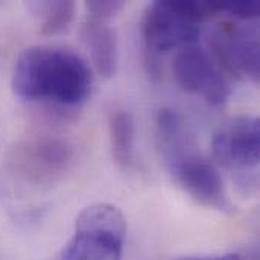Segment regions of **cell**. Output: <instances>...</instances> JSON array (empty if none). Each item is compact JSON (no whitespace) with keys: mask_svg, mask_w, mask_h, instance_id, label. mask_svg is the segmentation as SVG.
<instances>
[{"mask_svg":"<svg viewBox=\"0 0 260 260\" xmlns=\"http://www.w3.org/2000/svg\"><path fill=\"white\" fill-rule=\"evenodd\" d=\"M126 236L123 213L113 204L85 207L75 221V230L55 260H122Z\"/></svg>","mask_w":260,"mask_h":260,"instance_id":"cell-4","label":"cell"},{"mask_svg":"<svg viewBox=\"0 0 260 260\" xmlns=\"http://www.w3.org/2000/svg\"><path fill=\"white\" fill-rule=\"evenodd\" d=\"M11 85L21 99L73 107L90 98L93 75L72 49L37 44L17 58Z\"/></svg>","mask_w":260,"mask_h":260,"instance_id":"cell-1","label":"cell"},{"mask_svg":"<svg viewBox=\"0 0 260 260\" xmlns=\"http://www.w3.org/2000/svg\"><path fill=\"white\" fill-rule=\"evenodd\" d=\"M123 8V2H87L85 3V9L88 14V18L91 20H99V21H110L114 15H117V12Z\"/></svg>","mask_w":260,"mask_h":260,"instance_id":"cell-12","label":"cell"},{"mask_svg":"<svg viewBox=\"0 0 260 260\" xmlns=\"http://www.w3.org/2000/svg\"><path fill=\"white\" fill-rule=\"evenodd\" d=\"M82 40L85 41L96 70L104 78H113L119 66V46L116 30L108 21L88 18L81 29Z\"/></svg>","mask_w":260,"mask_h":260,"instance_id":"cell-9","label":"cell"},{"mask_svg":"<svg viewBox=\"0 0 260 260\" xmlns=\"http://www.w3.org/2000/svg\"><path fill=\"white\" fill-rule=\"evenodd\" d=\"M215 160L236 172L253 171L259 165L260 122L256 116H241L225 123L213 137Z\"/></svg>","mask_w":260,"mask_h":260,"instance_id":"cell-7","label":"cell"},{"mask_svg":"<svg viewBox=\"0 0 260 260\" xmlns=\"http://www.w3.org/2000/svg\"><path fill=\"white\" fill-rule=\"evenodd\" d=\"M172 70L184 91L203 98L209 105H224L230 98V84L222 70L204 49L195 44L180 49Z\"/></svg>","mask_w":260,"mask_h":260,"instance_id":"cell-6","label":"cell"},{"mask_svg":"<svg viewBox=\"0 0 260 260\" xmlns=\"http://www.w3.org/2000/svg\"><path fill=\"white\" fill-rule=\"evenodd\" d=\"M23 172L34 183L52 181L66 171L70 160L69 148L56 140H46L29 146L21 155Z\"/></svg>","mask_w":260,"mask_h":260,"instance_id":"cell-8","label":"cell"},{"mask_svg":"<svg viewBox=\"0 0 260 260\" xmlns=\"http://www.w3.org/2000/svg\"><path fill=\"white\" fill-rule=\"evenodd\" d=\"M110 146L114 161L120 168L134 163V119L128 110H114L108 117Z\"/></svg>","mask_w":260,"mask_h":260,"instance_id":"cell-10","label":"cell"},{"mask_svg":"<svg viewBox=\"0 0 260 260\" xmlns=\"http://www.w3.org/2000/svg\"><path fill=\"white\" fill-rule=\"evenodd\" d=\"M224 12H229L238 21H251L259 17L260 3L257 0L230 2V3H225Z\"/></svg>","mask_w":260,"mask_h":260,"instance_id":"cell-13","label":"cell"},{"mask_svg":"<svg viewBox=\"0 0 260 260\" xmlns=\"http://www.w3.org/2000/svg\"><path fill=\"white\" fill-rule=\"evenodd\" d=\"M157 128L165 161L178 186L207 207L229 210L230 201L221 175L193 149L180 116L172 110H160Z\"/></svg>","mask_w":260,"mask_h":260,"instance_id":"cell-3","label":"cell"},{"mask_svg":"<svg viewBox=\"0 0 260 260\" xmlns=\"http://www.w3.org/2000/svg\"><path fill=\"white\" fill-rule=\"evenodd\" d=\"M184 260H244L238 254H225V256H219V257H209V259H184Z\"/></svg>","mask_w":260,"mask_h":260,"instance_id":"cell-14","label":"cell"},{"mask_svg":"<svg viewBox=\"0 0 260 260\" xmlns=\"http://www.w3.org/2000/svg\"><path fill=\"white\" fill-rule=\"evenodd\" d=\"M27 8L37 18L43 35L64 32L73 21L76 11L73 2H34Z\"/></svg>","mask_w":260,"mask_h":260,"instance_id":"cell-11","label":"cell"},{"mask_svg":"<svg viewBox=\"0 0 260 260\" xmlns=\"http://www.w3.org/2000/svg\"><path fill=\"white\" fill-rule=\"evenodd\" d=\"M222 2H154L142 18L145 64L152 78L161 76V58L174 50L193 44L201 24L224 12Z\"/></svg>","mask_w":260,"mask_h":260,"instance_id":"cell-2","label":"cell"},{"mask_svg":"<svg viewBox=\"0 0 260 260\" xmlns=\"http://www.w3.org/2000/svg\"><path fill=\"white\" fill-rule=\"evenodd\" d=\"M209 43L221 70L236 78L259 81V30L256 26H248L247 21L219 23L212 30Z\"/></svg>","mask_w":260,"mask_h":260,"instance_id":"cell-5","label":"cell"}]
</instances>
